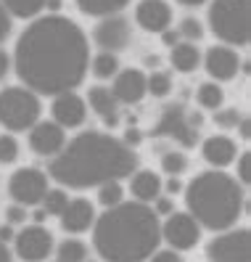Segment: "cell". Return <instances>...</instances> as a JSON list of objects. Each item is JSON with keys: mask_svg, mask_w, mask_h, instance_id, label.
Returning <instances> with one entry per match:
<instances>
[{"mask_svg": "<svg viewBox=\"0 0 251 262\" xmlns=\"http://www.w3.org/2000/svg\"><path fill=\"white\" fill-rule=\"evenodd\" d=\"M87 37L72 19L51 13L29 24L13 51L16 77L37 96H58L85 80Z\"/></svg>", "mask_w": 251, "mask_h": 262, "instance_id": "cell-1", "label": "cell"}, {"mask_svg": "<svg viewBox=\"0 0 251 262\" xmlns=\"http://www.w3.org/2000/svg\"><path fill=\"white\" fill-rule=\"evenodd\" d=\"M138 157L135 151L117 138L87 130L80 133L74 141L64 143L53 162L51 178L66 188H93L108 180H122L135 172Z\"/></svg>", "mask_w": 251, "mask_h": 262, "instance_id": "cell-2", "label": "cell"}, {"mask_svg": "<svg viewBox=\"0 0 251 262\" xmlns=\"http://www.w3.org/2000/svg\"><path fill=\"white\" fill-rule=\"evenodd\" d=\"M159 241V217L143 202H119L93 223V246L103 262H146Z\"/></svg>", "mask_w": 251, "mask_h": 262, "instance_id": "cell-3", "label": "cell"}, {"mask_svg": "<svg viewBox=\"0 0 251 262\" xmlns=\"http://www.w3.org/2000/svg\"><path fill=\"white\" fill-rule=\"evenodd\" d=\"M188 214L209 230H227L243 212V188L230 175L212 169L201 172L185 188Z\"/></svg>", "mask_w": 251, "mask_h": 262, "instance_id": "cell-4", "label": "cell"}, {"mask_svg": "<svg viewBox=\"0 0 251 262\" xmlns=\"http://www.w3.org/2000/svg\"><path fill=\"white\" fill-rule=\"evenodd\" d=\"M209 27L225 45H248L251 40V3L248 0H212Z\"/></svg>", "mask_w": 251, "mask_h": 262, "instance_id": "cell-5", "label": "cell"}, {"mask_svg": "<svg viewBox=\"0 0 251 262\" xmlns=\"http://www.w3.org/2000/svg\"><path fill=\"white\" fill-rule=\"evenodd\" d=\"M40 98L29 88L0 90V125L11 133H24L40 119Z\"/></svg>", "mask_w": 251, "mask_h": 262, "instance_id": "cell-6", "label": "cell"}, {"mask_svg": "<svg viewBox=\"0 0 251 262\" xmlns=\"http://www.w3.org/2000/svg\"><path fill=\"white\" fill-rule=\"evenodd\" d=\"M8 193L21 207H35L48 193V175L35 167H21L8 180Z\"/></svg>", "mask_w": 251, "mask_h": 262, "instance_id": "cell-7", "label": "cell"}, {"mask_svg": "<svg viewBox=\"0 0 251 262\" xmlns=\"http://www.w3.org/2000/svg\"><path fill=\"white\" fill-rule=\"evenodd\" d=\"M207 254L212 262H251V233L248 228L225 230L209 241Z\"/></svg>", "mask_w": 251, "mask_h": 262, "instance_id": "cell-8", "label": "cell"}, {"mask_svg": "<svg viewBox=\"0 0 251 262\" xmlns=\"http://www.w3.org/2000/svg\"><path fill=\"white\" fill-rule=\"evenodd\" d=\"M93 40L101 51L108 53H119L130 45L132 40V27L122 13H111V16H101L98 27L93 29Z\"/></svg>", "mask_w": 251, "mask_h": 262, "instance_id": "cell-9", "label": "cell"}, {"mask_svg": "<svg viewBox=\"0 0 251 262\" xmlns=\"http://www.w3.org/2000/svg\"><path fill=\"white\" fill-rule=\"evenodd\" d=\"M13 244H16L19 259L24 262H45L53 252V236L42 225H27L13 236Z\"/></svg>", "mask_w": 251, "mask_h": 262, "instance_id": "cell-10", "label": "cell"}, {"mask_svg": "<svg viewBox=\"0 0 251 262\" xmlns=\"http://www.w3.org/2000/svg\"><path fill=\"white\" fill-rule=\"evenodd\" d=\"M162 238L175 249H193L201 238V225L188 212H169L162 225Z\"/></svg>", "mask_w": 251, "mask_h": 262, "instance_id": "cell-11", "label": "cell"}, {"mask_svg": "<svg viewBox=\"0 0 251 262\" xmlns=\"http://www.w3.org/2000/svg\"><path fill=\"white\" fill-rule=\"evenodd\" d=\"M203 125L201 114H185L180 106H172L164 112L162 125L156 127V135H175L182 146H193L196 143V130Z\"/></svg>", "mask_w": 251, "mask_h": 262, "instance_id": "cell-12", "label": "cell"}, {"mask_svg": "<svg viewBox=\"0 0 251 262\" xmlns=\"http://www.w3.org/2000/svg\"><path fill=\"white\" fill-rule=\"evenodd\" d=\"M66 143V127L58 122H35L29 127V148L40 157H56Z\"/></svg>", "mask_w": 251, "mask_h": 262, "instance_id": "cell-13", "label": "cell"}, {"mask_svg": "<svg viewBox=\"0 0 251 262\" xmlns=\"http://www.w3.org/2000/svg\"><path fill=\"white\" fill-rule=\"evenodd\" d=\"M51 114H53V122H58L61 127H80L87 117V103L74 90H66V93H58L53 98Z\"/></svg>", "mask_w": 251, "mask_h": 262, "instance_id": "cell-14", "label": "cell"}, {"mask_svg": "<svg viewBox=\"0 0 251 262\" xmlns=\"http://www.w3.org/2000/svg\"><path fill=\"white\" fill-rule=\"evenodd\" d=\"M111 93L119 101V106H132L138 101H143V96H146V74L140 69H119L114 74Z\"/></svg>", "mask_w": 251, "mask_h": 262, "instance_id": "cell-15", "label": "cell"}, {"mask_svg": "<svg viewBox=\"0 0 251 262\" xmlns=\"http://www.w3.org/2000/svg\"><path fill=\"white\" fill-rule=\"evenodd\" d=\"M203 67H207L209 77H214V80H233L238 74L241 58L230 45H212L207 56H203Z\"/></svg>", "mask_w": 251, "mask_h": 262, "instance_id": "cell-16", "label": "cell"}, {"mask_svg": "<svg viewBox=\"0 0 251 262\" xmlns=\"http://www.w3.org/2000/svg\"><path fill=\"white\" fill-rule=\"evenodd\" d=\"M135 21L146 32H164L172 24V8L167 0H140L135 8Z\"/></svg>", "mask_w": 251, "mask_h": 262, "instance_id": "cell-17", "label": "cell"}, {"mask_svg": "<svg viewBox=\"0 0 251 262\" xmlns=\"http://www.w3.org/2000/svg\"><path fill=\"white\" fill-rule=\"evenodd\" d=\"M58 217H61V228H64L66 233H85V230H90V225L96 223V209H93V204L87 199L80 196V199H72Z\"/></svg>", "mask_w": 251, "mask_h": 262, "instance_id": "cell-18", "label": "cell"}, {"mask_svg": "<svg viewBox=\"0 0 251 262\" xmlns=\"http://www.w3.org/2000/svg\"><path fill=\"white\" fill-rule=\"evenodd\" d=\"M87 98H90V109L103 119V125H106V127H111V130H114V127L119 125V101L114 98L111 90L96 85V88H90Z\"/></svg>", "mask_w": 251, "mask_h": 262, "instance_id": "cell-19", "label": "cell"}, {"mask_svg": "<svg viewBox=\"0 0 251 262\" xmlns=\"http://www.w3.org/2000/svg\"><path fill=\"white\" fill-rule=\"evenodd\" d=\"M201 154H203V159H207L212 167L222 169V167H227L235 159V143H233V138H227V135H212V138L203 141Z\"/></svg>", "mask_w": 251, "mask_h": 262, "instance_id": "cell-20", "label": "cell"}, {"mask_svg": "<svg viewBox=\"0 0 251 262\" xmlns=\"http://www.w3.org/2000/svg\"><path fill=\"white\" fill-rule=\"evenodd\" d=\"M130 191H132V196L138 199V202L148 204V202H153V199L162 193V178L156 172H151V169H140V172L132 175Z\"/></svg>", "mask_w": 251, "mask_h": 262, "instance_id": "cell-21", "label": "cell"}, {"mask_svg": "<svg viewBox=\"0 0 251 262\" xmlns=\"http://www.w3.org/2000/svg\"><path fill=\"white\" fill-rule=\"evenodd\" d=\"M172 67H175L177 72H196L198 64H201V53L196 48V42H177L172 45Z\"/></svg>", "mask_w": 251, "mask_h": 262, "instance_id": "cell-22", "label": "cell"}, {"mask_svg": "<svg viewBox=\"0 0 251 262\" xmlns=\"http://www.w3.org/2000/svg\"><path fill=\"white\" fill-rule=\"evenodd\" d=\"M130 0H77V8L87 16H111V13H119Z\"/></svg>", "mask_w": 251, "mask_h": 262, "instance_id": "cell-23", "label": "cell"}, {"mask_svg": "<svg viewBox=\"0 0 251 262\" xmlns=\"http://www.w3.org/2000/svg\"><path fill=\"white\" fill-rule=\"evenodd\" d=\"M0 3L16 19H35L45 8V0H0Z\"/></svg>", "mask_w": 251, "mask_h": 262, "instance_id": "cell-24", "label": "cell"}, {"mask_svg": "<svg viewBox=\"0 0 251 262\" xmlns=\"http://www.w3.org/2000/svg\"><path fill=\"white\" fill-rule=\"evenodd\" d=\"M58 262H85L87 259V246L80 238H66L56 246Z\"/></svg>", "mask_w": 251, "mask_h": 262, "instance_id": "cell-25", "label": "cell"}, {"mask_svg": "<svg viewBox=\"0 0 251 262\" xmlns=\"http://www.w3.org/2000/svg\"><path fill=\"white\" fill-rule=\"evenodd\" d=\"M117 72H119V58H117V53L101 51L96 58H93V74H96L98 80H111Z\"/></svg>", "mask_w": 251, "mask_h": 262, "instance_id": "cell-26", "label": "cell"}, {"mask_svg": "<svg viewBox=\"0 0 251 262\" xmlns=\"http://www.w3.org/2000/svg\"><path fill=\"white\" fill-rule=\"evenodd\" d=\"M196 101L203 106V109H219L222 106V101H225V90L219 88L217 82H203L201 88H198V93H196Z\"/></svg>", "mask_w": 251, "mask_h": 262, "instance_id": "cell-27", "label": "cell"}, {"mask_svg": "<svg viewBox=\"0 0 251 262\" xmlns=\"http://www.w3.org/2000/svg\"><path fill=\"white\" fill-rule=\"evenodd\" d=\"M146 93L156 96V98H167L172 93V77L167 72H153L146 77Z\"/></svg>", "mask_w": 251, "mask_h": 262, "instance_id": "cell-28", "label": "cell"}, {"mask_svg": "<svg viewBox=\"0 0 251 262\" xmlns=\"http://www.w3.org/2000/svg\"><path fill=\"white\" fill-rule=\"evenodd\" d=\"M42 209H45V214H56V217H58V214L61 212H64L66 209V204H69V196H66V191L64 188H48V193H45L42 196Z\"/></svg>", "mask_w": 251, "mask_h": 262, "instance_id": "cell-29", "label": "cell"}, {"mask_svg": "<svg viewBox=\"0 0 251 262\" xmlns=\"http://www.w3.org/2000/svg\"><path fill=\"white\" fill-rule=\"evenodd\" d=\"M122 196H124V191H122V186H119L117 180H108V183H101V186H98V204L103 209L119 204Z\"/></svg>", "mask_w": 251, "mask_h": 262, "instance_id": "cell-30", "label": "cell"}, {"mask_svg": "<svg viewBox=\"0 0 251 262\" xmlns=\"http://www.w3.org/2000/svg\"><path fill=\"white\" fill-rule=\"evenodd\" d=\"M177 35L182 40H188V42H198L203 37V24L198 19H193V16H185L180 21V27H177Z\"/></svg>", "mask_w": 251, "mask_h": 262, "instance_id": "cell-31", "label": "cell"}, {"mask_svg": "<svg viewBox=\"0 0 251 262\" xmlns=\"http://www.w3.org/2000/svg\"><path fill=\"white\" fill-rule=\"evenodd\" d=\"M162 167H164L167 175H182L188 169V159H185V154H180V151H169V154H164Z\"/></svg>", "mask_w": 251, "mask_h": 262, "instance_id": "cell-32", "label": "cell"}, {"mask_svg": "<svg viewBox=\"0 0 251 262\" xmlns=\"http://www.w3.org/2000/svg\"><path fill=\"white\" fill-rule=\"evenodd\" d=\"M19 157V143L13 135H0V164H13Z\"/></svg>", "mask_w": 251, "mask_h": 262, "instance_id": "cell-33", "label": "cell"}, {"mask_svg": "<svg viewBox=\"0 0 251 262\" xmlns=\"http://www.w3.org/2000/svg\"><path fill=\"white\" fill-rule=\"evenodd\" d=\"M238 119H241L238 109H219V112H217V117H214V122H217L219 127H225V130L238 127Z\"/></svg>", "mask_w": 251, "mask_h": 262, "instance_id": "cell-34", "label": "cell"}, {"mask_svg": "<svg viewBox=\"0 0 251 262\" xmlns=\"http://www.w3.org/2000/svg\"><path fill=\"white\" fill-rule=\"evenodd\" d=\"M6 217H8V225H21V223L27 220V207L11 204V207L6 209Z\"/></svg>", "mask_w": 251, "mask_h": 262, "instance_id": "cell-35", "label": "cell"}, {"mask_svg": "<svg viewBox=\"0 0 251 262\" xmlns=\"http://www.w3.org/2000/svg\"><path fill=\"white\" fill-rule=\"evenodd\" d=\"M148 262H185L175 249H164V252H153L151 257H148Z\"/></svg>", "mask_w": 251, "mask_h": 262, "instance_id": "cell-36", "label": "cell"}, {"mask_svg": "<svg viewBox=\"0 0 251 262\" xmlns=\"http://www.w3.org/2000/svg\"><path fill=\"white\" fill-rule=\"evenodd\" d=\"M8 35H11V13L0 3V42H6Z\"/></svg>", "mask_w": 251, "mask_h": 262, "instance_id": "cell-37", "label": "cell"}, {"mask_svg": "<svg viewBox=\"0 0 251 262\" xmlns=\"http://www.w3.org/2000/svg\"><path fill=\"white\" fill-rule=\"evenodd\" d=\"M238 175H241V183H243V186L251 180V154H248V151L243 154L241 162H238Z\"/></svg>", "mask_w": 251, "mask_h": 262, "instance_id": "cell-38", "label": "cell"}, {"mask_svg": "<svg viewBox=\"0 0 251 262\" xmlns=\"http://www.w3.org/2000/svg\"><path fill=\"white\" fill-rule=\"evenodd\" d=\"M164 188H167V193H169V196H177V193H182L180 175H169V180L164 183Z\"/></svg>", "mask_w": 251, "mask_h": 262, "instance_id": "cell-39", "label": "cell"}, {"mask_svg": "<svg viewBox=\"0 0 251 262\" xmlns=\"http://www.w3.org/2000/svg\"><path fill=\"white\" fill-rule=\"evenodd\" d=\"M153 202H156V209H153V212H159V214H169V212H172V202H169L167 196L159 193V196L153 199Z\"/></svg>", "mask_w": 251, "mask_h": 262, "instance_id": "cell-40", "label": "cell"}, {"mask_svg": "<svg viewBox=\"0 0 251 262\" xmlns=\"http://www.w3.org/2000/svg\"><path fill=\"white\" fill-rule=\"evenodd\" d=\"M140 138H143V133L135 130V127H130L127 133H124V143H127V146L132 148V146H138V143H140Z\"/></svg>", "mask_w": 251, "mask_h": 262, "instance_id": "cell-41", "label": "cell"}, {"mask_svg": "<svg viewBox=\"0 0 251 262\" xmlns=\"http://www.w3.org/2000/svg\"><path fill=\"white\" fill-rule=\"evenodd\" d=\"M162 42L172 48V45H177V42H180V35L175 32V29H169V27H167L164 32H162Z\"/></svg>", "mask_w": 251, "mask_h": 262, "instance_id": "cell-42", "label": "cell"}, {"mask_svg": "<svg viewBox=\"0 0 251 262\" xmlns=\"http://www.w3.org/2000/svg\"><path fill=\"white\" fill-rule=\"evenodd\" d=\"M8 69H11V56L0 48V80H3V77L8 74Z\"/></svg>", "mask_w": 251, "mask_h": 262, "instance_id": "cell-43", "label": "cell"}, {"mask_svg": "<svg viewBox=\"0 0 251 262\" xmlns=\"http://www.w3.org/2000/svg\"><path fill=\"white\" fill-rule=\"evenodd\" d=\"M13 236H16V233H13V228H11V225H3V228H0V244L13 241Z\"/></svg>", "mask_w": 251, "mask_h": 262, "instance_id": "cell-44", "label": "cell"}, {"mask_svg": "<svg viewBox=\"0 0 251 262\" xmlns=\"http://www.w3.org/2000/svg\"><path fill=\"white\" fill-rule=\"evenodd\" d=\"M238 125H241V135H243V141H248V135H251V133H248V119H246V117H241V119H238Z\"/></svg>", "mask_w": 251, "mask_h": 262, "instance_id": "cell-45", "label": "cell"}, {"mask_svg": "<svg viewBox=\"0 0 251 262\" xmlns=\"http://www.w3.org/2000/svg\"><path fill=\"white\" fill-rule=\"evenodd\" d=\"M180 6H185V8H198V6H203L207 0H177Z\"/></svg>", "mask_w": 251, "mask_h": 262, "instance_id": "cell-46", "label": "cell"}, {"mask_svg": "<svg viewBox=\"0 0 251 262\" xmlns=\"http://www.w3.org/2000/svg\"><path fill=\"white\" fill-rule=\"evenodd\" d=\"M0 262H11V252L6 244H0Z\"/></svg>", "mask_w": 251, "mask_h": 262, "instance_id": "cell-47", "label": "cell"}, {"mask_svg": "<svg viewBox=\"0 0 251 262\" xmlns=\"http://www.w3.org/2000/svg\"><path fill=\"white\" fill-rule=\"evenodd\" d=\"M146 61H148V67H156V64H159V58H156V56H148Z\"/></svg>", "mask_w": 251, "mask_h": 262, "instance_id": "cell-48", "label": "cell"}, {"mask_svg": "<svg viewBox=\"0 0 251 262\" xmlns=\"http://www.w3.org/2000/svg\"><path fill=\"white\" fill-rule=\"evenodd\" d=\"M56 262H58V259H56Z\"/></svg>", "mask_w": 251, "mask_h": 262, "instance_id": "cell-49", "label": "cell"}]
</instances>
